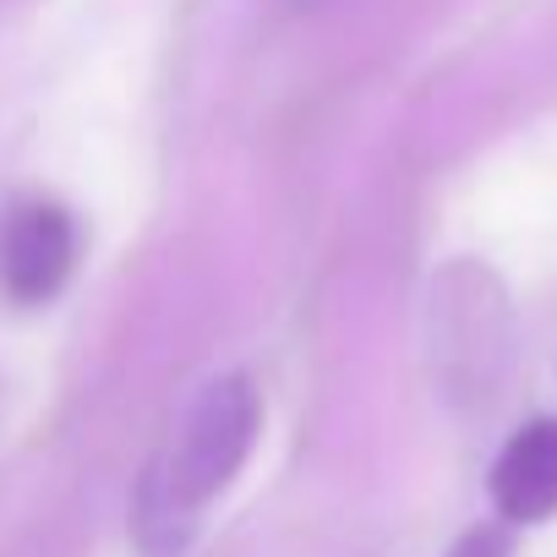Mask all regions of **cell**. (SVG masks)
<instances>
[{
  "instance_id": "6da1fadb",
  "label": "cell",
  "mask_w": 557,
  "mask_h": 557,
  "mask_svg": "<svg viewBox=\"0 0 557 557\" xmlns=\"http://www.w3.org/2000/svg\"><path fill=\"white\" fill-rule=\"evenodd\" d=\"M257 426H262V405L240 372H219L197 388V399L186 405V416L175 426L170 454L148 470V486H143L137 513H143L148 546H153V530H164L159 552H175L191 535L197 508L213 503L240 475V465L257 443Z\"/></svg>"
},
{
  "instance_id": "7a4b0ae2",
  "label": "cell",
  "mask_w": 557,
  "mask_h": 557,
  "mask_svg": "<svg viewBox=\"0 0 557 557\" xmlns=\"http://www.w3.org/2000/svg\"><path fill=\"white\" fill-rule=\"evenodd\" d=\"M77 268V224L61 202H23L0 224V290L23 307L61 296Z\"/></svg>"
},
{
  "instance_id": "3957f363",
  "label": "cell",
  "mask_w": 557,
  "mask_h": 557,
  "mask_svg": "<svg viewBox=\"0 0 557 557\" xmlns=\"http://www.w3.org/2000/svg\"><path fill=\"white\" fill-rule=\"evenodd\" d=\"M497 519L513 524H546L557 519V416L524 421L492 459L486 475Z\"/></svg>"
},
{
  "instance_id": "277c9868",
  "label": "cell",
  "mask_w": 557,
  "mask_h": 557,
  "mask_svg": "<svg viewBox=\"0 0 557 557\" xmlns=\"http://www.w3.org/2000/svg\"><path fill=\"white\" fill-rule=\"evenodd\" d=\"M443 557H513V530L503 519H486V524H470Z\"/></svg>"
},
{
  "instance_id": "5b68a950",
  "label": "cell",
  "mask_w": 557,
  "mask_h": 557,
  "mask_svg": "<svg viewBox=\"0 0 557 557\" xmlns=\"http://www.w3.org/2000/svg\"><path fill=\"white\" fill-rule=\"evenodd\" d=\"M12 557H55V552H45V546H28V552H12Z\"/></svg>"
}]
</instances>
